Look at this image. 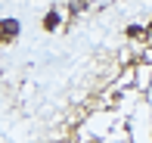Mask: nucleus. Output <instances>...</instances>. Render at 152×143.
<instances>
[{
  "label": "nucleus",
  "instance_id": "nucleus-1",
  "mask_svg": "<svg viewBox=\"0 0 152 143\" xmlns=\"http://www.w3.org/2000/svg\"><path fill=\"white\" fill-rule=\"evenodd\" d=\"M16 34H19V22L16 19H3V22H0V40L6 44V40H12Z\"/></svg>",
  "mask_w": 152,
  "mask_h": 143
},
{
  "label": "nucleus",
  "instance_id": "nucleus-2",
  "mask_svg": "<svg viewBox=\"0 0 152 143\" xmlns=\"http://www.w3.org/2000/svg\"><path fill=\"white\" fill-rule=\"evenodd\" d=\"M56 25H59V12H56V10H50V12L44 16V28H47V31H53Z\"/></svg>",
  "mask_w": 152,
  "mask_h": 143
}]
</instances>
